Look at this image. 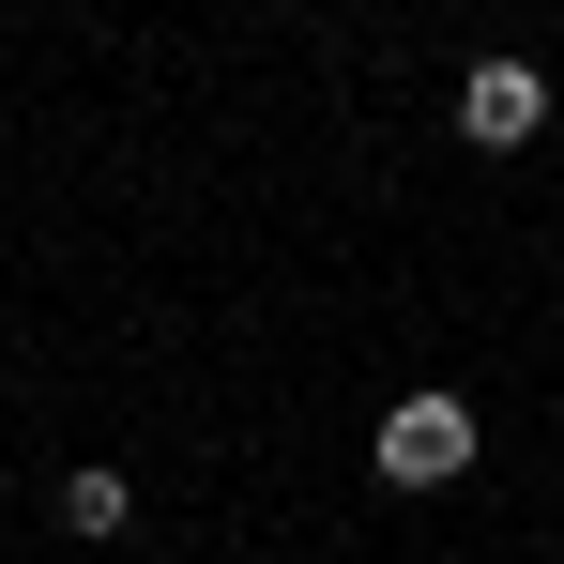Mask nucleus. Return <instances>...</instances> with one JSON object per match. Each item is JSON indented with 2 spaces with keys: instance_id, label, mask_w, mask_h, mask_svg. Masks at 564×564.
<instances>
[{
  "instance_id": "2",
  "label": "nucleus",
  "mask_w": 564,
  "mask_h": 564,
  "mask_svg": "<svg viewBox=\"0 0 564 564\" xmlns=\"http://www.w3.org/2000/svg\"><path fill=\"white\" fill-rule=\"evenodd\" d=\"M534 122H550V77H534V62H473L458 77V138L473 153H519Z\"/></svg>"
},
{
  "instance_id": "1",
  "label": "nucleus",
  "mask_w": 564,
  "mask_h": 564,
  "mask_svg": "<svg viewBox=\"0 0 564 564\" xmlns=\"http://www.w3.org/2000/svg\"><path fill=\"white\" fill-rule=\"evenodd\" d=\"M473 458H488V412H473L458 381H427V397H397V412L367 427V473H381V488H458Z\"/></svg>"
},
{
  "instance_id": "3",
  "label": "nucleus",
  "mask_w": 564,
  "mask_h": 564,
  "mask_svg": "<svg viewBox=\"0 0 564 564\" xmlns=\"http://www.w3.org/2000/svg\"><path fill=\"white\" fill-rule=\"evenodd\" d=\"M62 519H77V534H122V519H138V488H122V473H62Z\"/></svg>"
}]
</instances>
